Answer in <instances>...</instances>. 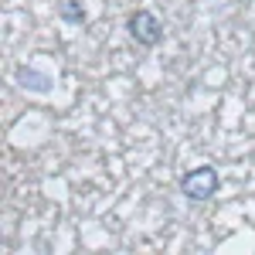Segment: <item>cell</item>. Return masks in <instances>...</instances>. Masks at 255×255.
Listing matches in <instances>:
<instances>
[{"label": "cell", "mask_w": 255, "mask_h": 255, "mask_svg": "<svg viewBox=\"0 0 255 255\" xmlns=\"http://www.w3.org/2000/svg\"><path fill=\"white\" fill-rule=\"evenodd\" d=\"M218 187H221V177L208 163L194 167V170H187V174L180 177V194L187 197V201H208V197L218 194Z\"/></svg>", "instance_id": "1"}, {"label": "cell", "mask_w": 255, "mask_h": 255, "mask_svg": "<svg viewBox=\"0 0 255 255\" xmlns=\"http://www.w3.org/2000/svg\"><path fill=\"white\" fill-rule=\"evenodd\" d=\"M85 7H82L79 0H65L61 3V20H68V24H85Z\"/></svg>", "instance_id": "4"}, {"label": "cell", "mask_w": 255, "mask_h": 255, "mask_svg": "<svg viewBox=\"0 0 255 255\" xmlns=\"http://www.w3.org/2000/svg\"><path fill=\"white\" fill-rule=\"evenodd\" d=\"M126 31H129V38L143 44V48H153L163 41V20L157 14H150V10H136L133 17L126 20Z\"/></svg>", "instance_id": "2"}, {"label": "cell", "mask_w": 255, "mask_h": 255, "mask_svg": "<svg viewBox=\"0 0 255 255\" xmlns=\"http://www.w3.org/2000/svg\"><path fill=\"white\" fill-rule=\"evenodd\" d=\"M14 82H17L20 89H27V92H51V89H55L51 75L38 72L34 65H17V68H14Z\"/></svg>", "instance_id": "3"}]
</instances>
